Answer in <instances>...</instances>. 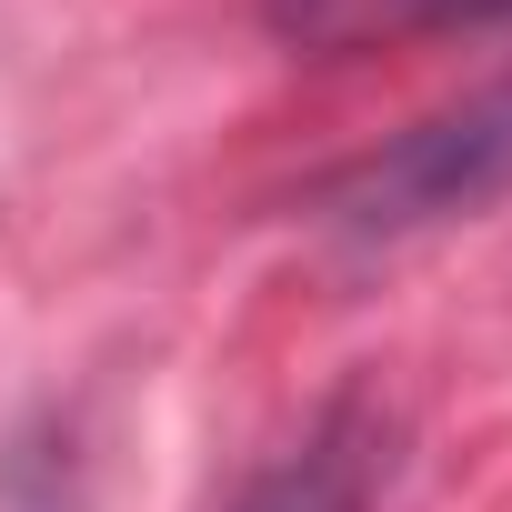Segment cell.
<instances>
[{
  "mask_svg": "<svg viewBox=\"0 0 512 512\" xmlns=\"http://www.w3.org/2000/svg\"><path fill=\"white\" fill-rule=\"evenodd\" d=\"M502 191H512V71L482 81L472 101L432 111V121L402 131L392 151H372V161L332 191V211H342V231L392 241V231L482 211V201H502Z\"/></svg>",
  "mask_w": 512,
  "mask_h": 512,
  "instance_id": "cell-1",
  "label": "cell"
},
{
  "mask_svg": "<svg viewBox=\"0 0 512 512\" xmlns=\"http://www.w3.org/2000/svg\"><path fill=\"white\" fill-rule=\"evenodd\" d=\"M512 0H282V21L312 51H352V41H392V31H452V21H492Z\"/></svg>",
  "mask_w": 512,
  "mask_h": 512,
  "instance_id": "cell-2",
  "label": "cell"
},
{
  "mask_svg": "<svg viewBox=\"0 0 512 512\" xmlns=\"http://www.w3.org/2000/svg\"><path fill=\"white\" fill-rule=\"evenodd\" d=\"M241 512H352V472H342V452H292Z\"/></svg>",
  "mask_w": 512,
  "mask_h": 512,
  "instance_id": "cell-3",
  "label": "cell"
}]
</instances>
